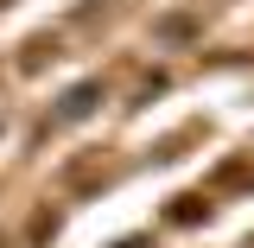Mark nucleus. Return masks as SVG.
I'll use <instances>...</instances> for the list:
<instances>
[{
    "label": "nucleus",
    "mask_w": 254,
    "mask_h": 248,
    "mask_svg": "<svg viewBox=\"0 0 254 248\" xmlns=\"http://www.w3.org/2000/svg\"><path fill=\"white\" fill-rule=\"evenodd\" d=\"M203 217H210V204H203L197 191H185V197H172V210H165V223H172V229H190V223H203Z\"/></svg>",
    "instance_id": "2"
},
{
    "label": "nucleus",
    "mask_w": 254,
    "mask_h": 248,
    "mask_svg": "<svg viewBox=\"0 0 254 248\" xmlns=\"http://www.w3.org/2000/svg\"><path fill=\"white\" fill-rule=\"evenodd\" d=\"M95 108H102V83H76V89H64L58 121H89Z\"/></svg>",
    "instance_id": "1"
},
{
    "label": "nucleus",
    "mask_w": 254,
    "mask_h": 248,
    "mask_svg": "<svg viewBox=\"0 0 254 248\" xmlns=\"http://www.w3.org/2000/svg\"><path fill=\"white\" fill-rule=\"evenodd\" d=\"M0 6H13V0H0Z\"/></svg>",
    "instance_id": "5"
},
{
    "label": "nucleus",
    "mask_w": 254,
    "mask_h": 248,
    "mask_svg": "<svg viewBox=\"0 0 254 248\" xmlns=\"http://www.w3.org/2000/svg\"><path fill=\"white\" fill-rule=\"evenodd\" d=\"M51 58H58V38H32V45H26V58H19V64H26V70H45Z\"/></svg>",
    "instance_id": "3"
},
{
    "label": "nucleus",
    "mask_w": 254,
    "mask_h": 248,
    "mask_svg": "<svg viewBox=\"0 0 254 248\" xmlns=\"http://www.w3.org/2000/svg\"><path fill=\"white\" fill-rule=\"evenodd\" d=\"M216 185H254V165L248 159H229V165L216 172Z\"/></svg>",
    "instance_id": "4"
}]
</instances>
